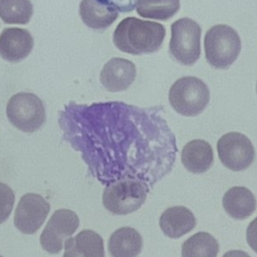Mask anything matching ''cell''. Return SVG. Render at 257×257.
I'll use <instances>...</instances> for the list:
<instances>
[{"label": "cell", "mask_w": 257, "mask_h": 257, "mask_svg": "<svg viewBox=\"0 0 257 257\" xmlns=\"http://www.w3.org/2000/svg\"><path fill=\"white\" fill-rule=\"evenodd\" d=\"M166 36L163 24L126 17L115 27L112 34L114 46L125 53L141 55L159 50Z\"/></svg>", "instance_id": "1"}, {"label": "cell", "mask_w": 257, "mask_h": 257, "mask_svg": "<svg viewBox=\"0 0 257 257\" xmlns=\"http://www.w3.org/2000/svg\"><path fill=\"white\" fill-rule=\"evenodd\" d=\"M148 185L138 178L124 177L109 183L102 193L104 208L115 215H126L137 211L145 203Z\"/></svg>", "instance_id": "2"}, {"label": "cell", "mask_w": 257, "mask_h": 257, "mask_svg": "<svg viewBox=\"0 0 257 257\" xmlns=\"http://www.w3.org/2000/svg\"><path fill=\"white\" fill-rule=\"evenodd\" d=\"M204 49L209 64L218 69H226L237 59L241 51V39L231 26L217 24L206 32Z\"/></svg>", "instance_id": "3"}, {"label": "cell", "mask_w": 257, "mask_h": 257, "mask_svg": "<svg viewBox=\"0 0 257 257\" xmlns=\"http://www.w3.org/2000/svg\"><path fill=\"white\" fill-rule=\"evenodd\" d=\"M169 101L178 113L195 116L200 114L208 105L210 90L202 79L196 76H183L171 86Z\"/></svg>", "instance_id": "4"}, {"label": "cell", "mask_w": 257, "mask_h": 257, "mask_svg": "<svg viewBox=\"0 0 257 257\" xmlns=\"http://www.w3.org/2000/svg\"><path fill=\"white\" fill-rule=\"evenodd\" d=\"M200 25L193 19L184 17L171 25L169 50L171 55L183 65H193L201 54Z\"/></svg>", "instance_id": "5"}, {"label": "cell", "mask_w": 257, "mask_h": 257, "mask_svg": "<svg viewBox=\"0 0 257 257\" xmlns=\"http://www.w3.org/2000/svg\"><path fill=\"white\" fill-rule=\"evenodd\" d=\"M8 120L25 133L38 131L46 119L42 100L31 92H18L10 97L6 105Z\"/></svg>", "instance_id": "6"}, {"label": "cell", "mask_w": 257, "mask_h": 257, "mask_svg": "<svg viewBox=\"0 0 257 257\" xmlns=\"http://www.w3.org/2000/svg\"><path fill=\"white\" fill-rule=\"evenodd\" d=\"M217 152L221 163L235 172L249 168L255 158V150L251 141L237 132L222 136L217 143Z\"/></svg>", "instance_id": "7"}, {"label": "cell", "mask_w": 257, "mask_h": 257, "mask_svg": "<svg viewBox=\"0 0 257 257\" xmlns=\"http://www.w3.org/2000/svg\"><path fill=\"white\" fill-rule=\"evenodd\" d=\"M79 226V218L75 212L68 209L56 210L48 220L40 235V245L48 253H59L65 240Z\"/></svg>", "instance_id": "8"}, {"label": "cell", "mask_w": 257, "mask_h": 257, "mask_svg": "<svg viewBox=\"0 0 257 257\" xmlns=\"http://www.w3.org/2000/svg\"><path fill=\"white\" fill-rule=\"evenodd\" d=\"M50 211L49 203L35 193L24 194L15 209L14 225L22 233L34 234L44 223Z\"/></svg>", "instance_id": "9"}, {"label": "cell", "mask_w": 257, "mask_h": 257, "mask_svg": "<svg viewBox=\"0 0 257 257\" xmlns=\"http://www.w3.org/2000/svg\"><path fill=\"white\" fill-rule=\"evenodd\" d=\"M34 41L27 29L8 27L0 34V57L16 63L25 59L32 51Z\"/></svg>", "instance_id": "10"}, {"label": "cell", "mask_w": 257, "mask_h": 257, "mask_svg": "<svg viewBox=\"0 0 257 257\" xmlns=\"http://www.w3.org/2000/svg\"><path fill=\"white\" fill-rule=\"evenodd\" d=\"M136 65L128 59L113 57L102 67L99 80L103 87L111 92L125 90L135 80Z\"/></svg>", "instance_id": "11"}, {"label": "cell", "mask_w": 257, "mask_h": 257, "mask_svg": "<svg viewBox=\"0 0 257 257\" xmlns=\"http://www.w3.org/2000/svg\"><path fill=\"white\" fill-rule=\"evenodd\" d=\"M196 226V218L191 210L184 206L168 208L160 217V227L170 238H180L192 231Z\"/></svg>", "instance_id": "12"}, {"label": "cell", "mask_w": 257, "mask_h": 257, "mask_svg": "<svg viewBox=\"0 0 257 257\" xmlns=\"http://www.w3.org/2000/svg\"><path fill=\"white\" fill-rule=\"evenodd\" d=\"M183 166L191 173L202 174L210 169L214 161L211 145L204 140L187 143L181 153Z\"/></svg>", "instance_id": "13"}, {"label": "cell", "mask_w": 257, "mask_h": 257, "mask_svg": "<svg viewBox=\"0 0 257 257\" xmlns=\"http://www.w3.org/2000/svg\"><path fill=\"white\" fill-rule=\"evenodd\" d=\"M64 257L104 256L102 238L96 232L88 229L80 231L72 238H67L64 242Z\"/></svg>", "instance_id": "14"}, {"label": "cell", "mask_w": 257, "mask_h": 257, "mask_svg": "<svg viewBox=\"0 0 257 257\" xmlns=\"http://www.w3.org/2000/svg\"><path fill=\"white\" fill-rule=\"evenodd\" d=\"M78 11L82 22L94 30L106 29L118 17V11L114 7L97 0H81Z\"/></svg>", "instance_id": "15"}, {"label": "cell", "mask_w": 257, "mask_h": 257, "mask_svg": "<svg viewBox=\"0 0 257 257\" xmlns=\"http://www.w3.org/2000/svg\"><path fill=\"white\" fill-rule=\"evenodd\" d=\"M222 204L226 213L237 220L250 217L257 207L255 196L246 187H233L229 189L224 194Z\"/></svg>", "instance_id": "16"}, {"label": "cell", "mask_w": 257, "mask_h": 257, "mask_svg": "<svg viewBox=\"0 0 257 257\" xmlns=\"http://www.w3.org/2000/svg\"><path fill=\"white\" fill-rule=\"evenodd\" d=\"M107 248L113 257H135L142 251L143 238L136 229L121 227L110 235Z\"/></svg>", "instance_id": "17"}, {"label": "cell", "mask_w": 257, "mask_h": 257, "mask_svg": "<svg viewBox=\"0 0 257 257\" xmlns=\"http://www.w3.org/2000/svg\"><path fill=\"white\" fill-rule=\"evenodd\" d=\"M219 252L217 240L208 232H198L182 245L183 257H215Z\"/></svg>", "instance_id": "18"}, {"label": "cell", "mask_w": 257, "mask_h": 257, "mask_svg": "<svg viewBox=\"0 0 257 257\" xmlns=\"http://www.w3.org/2000/svg\"><path fill=\"white\" fill-rule=\"evenodd\" d=\"M180 0H138L136 5L140 16L166 21L180 9Z\"/></svg>", "instance_id": "19"}, {"label": "cell", "mask_w": 257, "mask_h": 257, "mask_svg": "<svg viewBox=\"0 0 257 257\" xmlns=\"http://www.w3.org/2000/svg\"><path fill=\"white\" fill-rule=\"evenodd\" d=\"M32 15L30 0H0V18L7 24H27Z\"/></svg>", "instance_id": "20"}, {"label": "cell", "mask_w": 257, "mask_h": 257, "mask_svg": "<svg viewBox=\"0 0 257 257\" xmlns=\"http://www.w3.org/2000/svg\"><path fill=\"white\" fill-rule=\"evenodd\" d=\"M15 201L12 189L5 183L0 182V224L5 222L10 216Z\"/></svg>", "instance_id": "21"}, {"label": "cell", "mask_w": 257, "mask_h": 257, "mask_svg": "<svg viewBox=\"0 0 257 257\" xmlns=\"http://www.w3.org/2000/svg\"><path fill=\"white\" fill-rule=\"evenodd\" d=\"M105 5L114 7L120 12H131L136 8L138 0H97Z\"/></svg>", "instance_id": "22"}, {"label": "cell", "mask_w": 257, "mask_h": 257, "mask_svg": "<svg viewBox=\"0 0 257 257\" xmlns=\"http://www.w3.org/2000/svg\"><path fill=\"white\" fill-rule=\"evenodd\" d=\"M246 240L248 245L257 253V217L250 222L246 231Z\"/></svg>", "instance_id": "23"}, {"label": "cell", "mask_w": 257, "mask_h": 257, "mask_svg": "<svg viewBox=\"0 0 257 257\" xmlns=\"http://www.w3.org/2000/svg\"><path fill=\"white\" fill-rule=\"evenodd\" d=\"M256 91H257V84H256Z\"/></svg>", "instance_id": "24"}]
</instances>
